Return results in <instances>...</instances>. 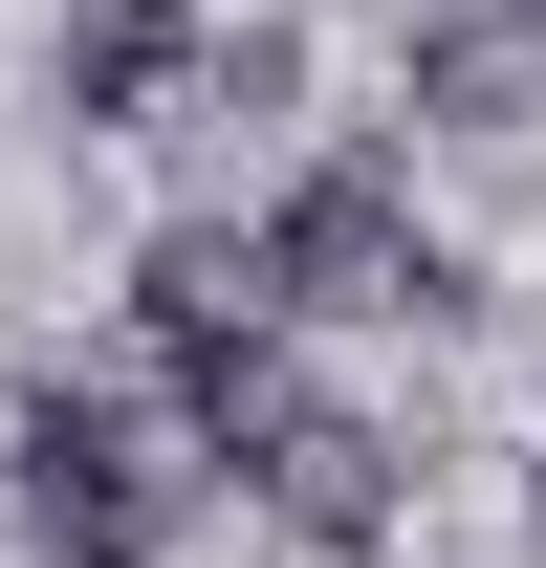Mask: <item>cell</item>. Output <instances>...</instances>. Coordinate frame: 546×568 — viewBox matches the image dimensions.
Listing matches in <instances>:
<instances>
[{
	"instance_id": "cell-4",
	"label": "cell",
	"mask_w": 546,
	"mask_h": 568,
	"mask_svg": "<svg viewBox=\"0 0 546 568\" xmlns=\"http://www.w3.org/2000/svg\"><path fill=\"white\" fill-rule=\"evenodd\" d=\"M241 481H263L284 525H306V547H394V437L350 416V394H306V416H284L263 459H241Z\"/></svg>"
},
{
	"instance_id": "cell-3",
	"label": "cell",
	"mask_w": 546,
	"mask_h": 568,
	"mask_svg": "<svg viewBox=\"0 0 546 568\" xmlns=\"http://www.w3.org/2000/svg\"><path fill=\"white\" fill-rule=\"evenodd\" d=\"M44 88H67V132H153V110L198 88V0H67Z\"/></svg>"
},
{
	"instance_id": "cell-5",
	"label": "cell",
	"mask_w": 546,
	"mask_h": 568,
	"mask_svg": "<svg viewBox=\"0 0 546 568\" xmlns=\"http://www.w3.org/2000/svg\"><path fill=\"white\" fill-rule=\"evenodd\" d=\"M415 88H437V110H525V88H546V22H525V0H459V22L415 44Z\"/></svg>"
},
{
	"instance_id": "cell-1",
	"label": "cell",
	"mask_w": 546,
	"mask_h": 568,
	"mask_svg": "<svg viewBox=\"0 0 546 568\" xmlns=\"http://www.w3.org/2000/svg\"><path fill=\"white\" fill-rule=\"evenodd\" d=\"M22 547L44 568H153L175 547V459H153V416L132 394H22Z\"/></svg>"
},
{
	"instance_id": "cell-2",
	"label": "cell",
	"mask_w": 546,
	"mask_h": 568,
	"mask_svg": "<svg viewBox=\"0 0 546 568\" xmlns=\"http://www.w3.org/2000/svg\"><path fill=\"white\" fill-rule=\"evenodd\" d=\"M263 263V328L284 306H328V328H372V306H459V263L415 241V197H394V153H328V175H284V219L241 241Z\"/></svg>"
}]
</instances>
